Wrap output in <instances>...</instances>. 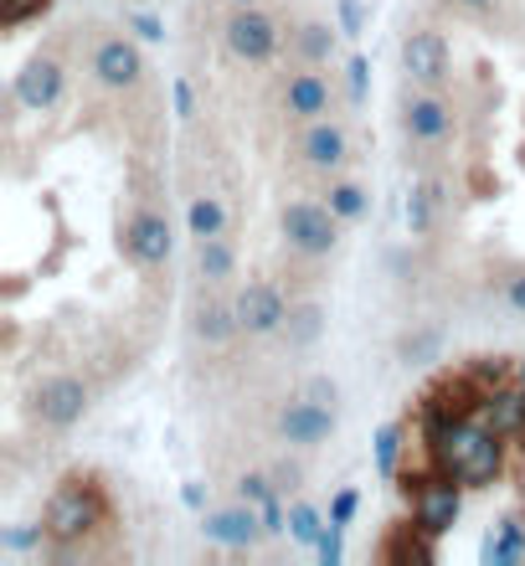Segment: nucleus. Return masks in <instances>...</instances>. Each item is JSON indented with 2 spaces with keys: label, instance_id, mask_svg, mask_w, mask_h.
<instances>
[{
  "label": "nucleus",
  "instance_id": "15",
  "mask_svg": "<svg viewBox=\"0 0 525 566\" xmlns=\"http://www.w3.org/2000/svg\"><path fill=\"white\" fill-rule=\"evenodd\" d=\"M330 432H335V407H319V402H309V397H294V402H284V412H279V438H284L288 448H319Z\"/></svg>",
  "mask_w": 525,
  "mask_h": 566
},
{
  "label": "nucleus",
  "instance_id": "11",
  "mask_svg": "<svg viewBox=\"0 0 525 566\" xmlns=\"http://www.w3.org/2000/svg\"><path fill=\"white\" fill-rule=\"evenodd\" d=\"M238 319H242V335H279L288 319V298L279 283L269 279H253V283H242L238 289Z\"/></svg>",
  "mask_w": 525,
  "mask_h": 566
},
{
  "label": "nucleus",
  "instance_id": "22",
  "mask_svg": "<svg viewBox=\"0 0 525 566\" xmlns=\"http://www.w3.org/2000/svg\"><path fill=\"white\" fill-rule=\"evenodd\" d=\"M335 31L340 27H330V21H300L294 27V52H300L309 67H319V62H330V52H335Z\"/></svg>",
  "mask_w": 525,
  "mask_h": 566
},
{
  "label": "nucleus",
  "instance_id": "3",
  "mask_svg": "<svg viewBox=\"0 0 525 566\" xmlns=\"http://www.w3.org/2000/svg\"><path fill=\"white\" fill-rule=\"evenodd\" d=\"M222 46L238 62H248V67H263V62L279 57L284 31H279V21H273L269 11H258V6H232V15L222 21Z\"/></svg>",
  "mask_w": 525,
  "mask_h": 566
},
{
  "label": "nucleus",
  "instance_id": "28",
  "mask_svg": "<svg viewBox=\"0 0 525 566\" xmlns=\"http://www.w3.org/2000/svg\"><path fill=\"white\" fill-rule=\"evenodd\" d=\"M325 525H330V515H319L315 505H304V500H294V505H288V536L300 541V546H319Z\"/></svg>",
  "mask_w": 525,
  "mask_h": 566
},
{
  "label": "nucleus",
  "instance_id": "1",
  "mask_svg": "<svg viewBox=\"0 0 525 566\" xmlns=\"http://www.w3.org/2000/svg\"><path fill=\"white\" fill-rule=\"evenodd\" d=\"M428 459L453 474L464 490H495L505 479V463H511V438H500L484 418H464L453 422L438 443H428Z\"/></svg>",
  "mask_w": 525,
  "mask_h": 566
},
{
  "label": "nucleus",
  "instance_id": "25",
  "mask_svg": "<svg viewBox=\"0 0 525 566\" xmlns=\"http://www.w3.org/2000/svg\"><path fill=\"white\" fill-rule=\"evenodd\" d=\"M407 227H412V238H428L438 227V186L433 180L412 186V196H407Z\"/></svg>",
  "mask_w": 525,
  "mask_h": 566
},
{
  "label": "nucleus",
  "instance_id": "29",
  "mask_svg": "<svg viewBox=\"0 0 525 566\" xmlns=\"http://www.w3.org/2000/svg\"><path fill=\"white\" fill-rule=\"evenodd\" d=\"M46 11H52V0H0V27L21 31L27 21H42Z\"/></svg>",
  "mask_w": 525,
  "mask_h": 566
},
{
  "label": "nucleus",
  "instance_id": "23",
  "mask_svg": "<svg viewBox=\"0 0 525 566\" xmlns=\"http://www.w3.org/2000/svg\"><path fill=\"white\" fill-rule=\"evenodd\" d=\"M284 335H288V345H294V350H309V345L325 335V310H319V304H309V298H304V304H288Z\"/></svg>",
  "mask_w": 525,
  "mask_h": 566
},
{
  "label": "nucleus",
  "instance_id": "30",
  "mask_svg": "<svg viewBox=\"0 0 525 566\" xmlns=\"http://www.w3.org/2000/svg\"><path fill=\"white\" fill-rule=\"evenodd\" d=\"M315 552H319V566H340V562H346V525H325V536H319V546H315Z\"/></svg>",
  "mask_w": 525,
  "mask_h": 566
},
{
  "label": "nucleus",
  "instance_id": "35",
  "mask_svg": "<svg viewBox=\"0 0 525 566\" xmlns=\"http://www.w3.org/2000/svg\"><path fill=\"white\" fill-rule=\"evenodd\" d=\"M300 397H309V402H319V407H335V397H340V387H335L330 376H309L300 387Z\"/></svg>",
  "mask_w": 525,
  "mask_h": 566
},
{
  "label": "nucleus",
  "instance_id": "21",
  "mask_svg": "<svg viewBox=\"0 0 525 566\" xmlns=\"http://www.w3.org/2000/svg\"><path fill=\"white\" fill-rule=\"evenodd\" d=\"M402 448H407V422H381V428H376V438H371L376 474H381V479L402 474Z\"/></svg>",
  "mask_w": 525,
  "mask_h": 566
},
{
  "label": "nucleus",
  "instance_id": "5",
  "mask_svg": "<svg viewBox=\"0 0 525 566\" xmlns=\"http://www.w3.org/2000/svg\"><path fill=\"white\" fill-rule=\"evenodd\" d=\"M88 412V381L83 376H46L42 387L31 391V418L52 432H67L73 422H83Z\"/></svg>",
  "mask_w": 525,
  "mask_h": 566
},
{
  "label": "nucleus",
  "instance_id": "24",
  "mask_svg": "<svg viewBox=\"0 0 525 566\" xmlns=\"http://www.w3.org/2000/svg\"><path fill=\"white\" fill-rule=\"evenodd\" d=\"M464 371H469V381L490 397V391H500V387H511L515 381V360L511 356H474Z\"/></svg>",
  "mask_w": 525,
  "mask_h": 566
},
{
  "label": "nucleus",
  "instance_id": "13",
  "mask_svg": "<svg viewBox=\"0 0 525 566\" xmlns=\"http://www.w3.org/2000/svg\"><path fill=\"white\" fill-rule=\"evenodd\" d=\"M300 160L309 165V170H319V176H335L340 165L350 160V135L340 119H309L300 129Z\"/></svg>",
  "mask_w": 525,
  "mask_h": 566
},
{
  "label": "nucleus",
  "instance_id": "44",
  "mask_svg": "<svg viewBox=\"0 0 525 566\" xmlns=\"http://www.w3.org/2000/svg\"><path fill=\"white\" fill-rule=\"evenodd\" d=\"M453 6H464V11H490L495 0H453Z\"/></svg>",
  "mask_w": 525,
  "mask_h": 566
},
{
  "label": "nucleus",
  "instance_id": "4",
  "mask_svg": "<svg viewBox=\"0 0 525 566\" xmlns=\"http://www.w3.org/2000/svg\"><path fill=\"white\" fill-rule=\"evenodd\" d=\"M279 227L288 248L304 258H330L340 242V217L330 211V201H288L279 211Z\"/></svg>",
  "mask_w": 525,
  "mask_h": 566
},
{
  "label": "nucleus",
  "instance_id": "46",
  "mask_svg": "<svg viewBox=\"0 0 525 566\" xmlns=\"http://www.w3.org/2000/svg\"><path fill=\"white\" fill-rule=\"evenodd\" d=\"M232 6H253V0H232Z\"/></svg>",
  "mask_w": 525,
  "mask_h": 566
},
{
  "label": "nucleus",
  "instance_id": "14",
  "mask_svg": "<svg viewBox=\"0 0 525 566\" xmlns=\"http://www.w3.org/2000/svg\"><path fill=\"white\" fill-rule=\"evenodd\" d=\"M62 83H67V73H62V62L52 57V52H36V57L15 73L11 93H15V104L31 108V114H46V108L62 98Z\"/></svg>",
  "mask_w": 525,
  "mask_h": 566
},
{
  "label": "nucleus",
  "instance_id": "2",
  "mask_svg": "<svg viewBox=\"0 0 525 566\" xmlns=\"http://www.w3.org/2000/svg\"><path fill=\"white\" fill-rule=\"evenodd\" d=\"M104 521H108V494L93 474H67V479H57V490L46 494L42 531H46V546H52V552L83 546Z\"/></svg>",
  "mask_w": 525,
  "mask_h": 566
},
{
  "label": "nucleus",
  "instance_id": "45",
  "mask_svg": "<svg viewBox=\"0 0 525 566\" xmlns=\"http://www.w3.org/2000/svg\"><path fill=\"white\" fill-rule=\"evenodd\" d=\"M515 381H521V387H525V356L515 360Z\"/></svg>",
  "mask_w": 525,
  "mask_h": 566
},
{
  "label": "nucleus",
  "instance_id": "17",
  "mask_svg": "<svg viewBox=\"0 0 525 566\" xmlns=\"http://www.w3.org/2000/svg\"><path fill=\"white\" fill-rule=\"evenodd\" d=\"M490 428L500 432V438H511V443H521L525 438V387L521 381H511V387H500L484 397V412H480Z\"/></svg>",
  "mask_w": 525,
  "mask_h": 566
},
{
  "label": "nucleus",
  "instance_id": "18",
  "mask_svg": "<svg viewBox=\"0 0 525 566\" xmlns=\"http://www.w3.org/2000/svg\"><path fill=\"white\" fill-rule=\"evenodd\" d=\"M484 566H515L525 562V521L521 515H505V521L484 536Z\"/></svg>",
  "mask_w": 525,
  "mask_h": 566
},
{
  "label": "nucleus",
  "instance_id": "12",
  "mask_svg": "<svg viewBox=\"0 0 525 566\" xmlns=\"http://www.w3.org/2000/svg\"><path fill=\"white\" fill-rule=\"evenodd\" d=\"M279 108H284V119H294V124L325 119V114L335 108L330 77L315 73V67H300V73H288L284 88H279Z\"/></svg>",
  "mask_w": 525,
  "mask_h": 566
},
{
  "label": "nucleus",
  "instance_id": "43",
  "mask_svg": "<svg viewBox=\"0 0 525 566\" xmlns=\"http://www.w3.org/2000/svg\"><path fill=\"white\" fill-rule=\"evenodd\" d=\"M180 500H186L191 510H207V490H201L196 479H191V484H180Z\"/></svg>",
  "mask_w": 525,
  "mask_h": 566
},
{
  "label": "nucleus",
  "instance_id": "8",
  "mask_svg": "<svg viewBox=\"0 0 525 566\" xmlns=\"http://www.w3.org/2000/svg\"><path fill=\"white\" fill-rule=\"evenodd\" d=\"M124 258L129 263H139V269H160L170 258V217L160 207H139L129 222H124Z\"/></svg>",
  "mask_w": 525,
  "mask_h": 566
},
{
  "label": "nucleus",
  "instance_id": "6",
  "mask_svg": "<svg viewBox=\"0 0 525 566\" xmlns=\"http://www.w3.org/2000/svg\"><path fill=\"white\" fill-rule=\"evenodd\" d=\"M88 73H93L98 88L129 93V88L145 83V52H139V42H129V36H104V42L93 46Z\"/></svg>",
  "mask_w": 525,
  "mask_h": 566
},
{
  "label": "nucleus",
  "instance_id": "9",
  "mask_svg": "<svg viewBox=\"0 0 525 566\" xmlns=\"http://www.w3.org/2000/svg\"><path fill=\"white\" fill-rule=\"evenodd\" d=\"M201 536H207L211 546H227V552H253L258 541H269V531H263L258 505L238 500V505H227V510H207V515H201Z\"/></svg>",
  "mask_w": 525,
  "mask_h": 566
},
{
  "label": "nucleus",
  "instance_id": "42",
  "mask_svg": "<svg viewBox=\"0 0 525 566\" xmlns=\"http://www.w3.org/2000/svg\"><path fill=\"white\" fill-rule=\"evenodd\" d=\"M273 484H279V494L300 490V469H294V463H279V469H273Z\"/></svg>",
  "mask_w": 525,
  "mask_h": 566
},
{
  "label": "nucleus",
  "instance_id": "33",
  "mask_svg": "<svg viewBox=\"0 0 525 566\" xmlns=\"http://www.w3.org/2000/svg\"><path fill=\"white\" fill-rule=\"evenodd\" d=\"M258 515H263V531H269V541H273V536H284V531H288V510H284V494H269V500L258 505Z\"/></svg>",
  "mask_w": 525,
  "mask_h": 566
},
{
  "label": "nucleus",
  "instance_id": "39",
  "mask_svg": "<svg viewBox=\"0 0 525 566\" xmlns=\"http://www.w3.org/2000/svg\"><path fill=\"white\" fill-rule=\"evenodd\" d=\"M170 98H176V119H196V93H191V83H186V77H176V83H170Z\"/></svg>",
  "mask_w": 525,
  "mask_h": 566
},
{
  "label": "nucleus",
  "instance_id": "36",
  "mask_svg": "<svg viewBox=\"0 0 525 566\" xmlns=\"http://www.w3.org/2000/svg\"><path fill=\"white\" fill-rule=\"evenodd\" d=\"M129 31H135L139 42H166V21H160V15H150V11L129 15Z\"/></svg>",
  "mask_w": 525,
  "mask_h": 566
},
{
  "label": "nucleus",
  "instance_id": "16",
  "mask_svg": "<svg viewBox=\"0 0 525 566\" xmlns=\"http://www.w3.org/2000/svg\"><path fill=\"white\" fill-rule=\"evenodd\" d=\"M376 562H422V566H433L438 562V541L428 536V531H422L418 521H412V515H407V521H397L387 531V536H381V546H376Z\"/></svg>",
  "mask_w": 525,
  "mask_h": 566
},
{
  "label": "nucleus",
  "instance_id": "47",
  "mask_svg": "<svg viewBox=\"0 0 525 566\" xmlns=\"http://www.w3.org/2000/svg\"><path fill=\"white\" fill-rule=\"evenodd\" d=\"M521 459H525V438H521Z\"/></svg>",
  "mask_w": 525,
  "mask_h": 566
},
{
  "label": "nucleus",
  "instance_id": "37",
  "mask_svg": "<svg viewBox=\"0 0 525 566\" xmlns=\"http://www.w3.org/2000/svg\"><path fill=\"white\" fill-rule=\"evenodd\" d=\"M340 6V36H360L366 31V6L360 0H335Z\"/></svg>",
  "mask_w": 525,
  "mask_h": 566
},
{
  "label": "nucleus",
  "instance_id": "19",
  "mask_svg": "<svg viewBox=\"0 0 525 566\" xmlns=\"http://www.w3.org/2000/svg\"><path fill=\"white\" fill-rule=\"evenodd\" d=\"M232 335H242L238 304H222V298H207V304H196V340L227 345Z\"/></svg>",
  "mask_w": 525,
  "mask_h": 566
},
{
  "label": "nucleus",
  "instance_id": "10",
  "mask_svg": "<svg viewBox=\"0 0 525 566\" xmlns=\"http://www.w3.org/2000/svg\"><path fill=\"white\" fill-rule=\"evenodd\" d=\"M402 135L412 145H443L453 135V104L438 88H418L407 93L402 104Z\"/></svg>",
  "mask_w": 525,
  "mask_h": 566
},
{
  "label": "nucleus",
  "instance_id": "34",
  "mask_svg": "<svg viewBox=\"0 0 525 566\" xmlns=\"http://www.w3.org/2000/svg\"><path fill=\"white\" fill-rule=\"evenodd\" d=\"M42 541H46L42 525H11V531L0 536V546H6V552H31V546H42Z\"/></svg>",
  "mask_w": 525,
  "mask_h": 566
},
{
  "label": "nucleus",
  "instance_id": "26",
  "mask_svg": "<svg viewBox=\"0 0 525 566\" xmlns=\"http://www.w3.org/2000/svg\"><path fill=\"white\" fill-rule=\"evenodd\" d=\"M186 227H191V238H217V232H227L222 196H196L191 207H186Z\"/></svg>",
  "mask_w": 525,
  "mask_h": 566
},
{
  "label": "nucleus",
  "instance_id": "41",
  "mask_svg": "<svg viewBox=\"0 0 525 566\" xmlns=\"http://www.w3.org/2000/svg\"><path fill=\"white\" fill-rule=\"evenodd\" d=\"M505 304H511V310H521V314H525V269H521V273H511V279H505Z\"/></svg>",
  "mask_w": 525,
  "mask_h": 566
},
{
  "label": "nucleus",
  "instance_id": "40",
  "mask_svg": "<svg viewBox=\"0 0 525 566\" xmlns=\"http://www.w3.org/2000/svg\"><path fill=\"white\" fill-rule=\"evenodd\" d=\"M438 350V329H422L418 340H402V356H407V366H412V360L418 356H433Z\"/></svg>",
  "mask_w": 525,
  "mask_h": 566
},
{
  "label": "nucleus",
  "instance_id": "20",
  "mask_svg": "<svg viewBox=\"0 0 525 566\" xmlns=\"http://www.w3.org/2000/svg\"><path fill=\"white\" fill-rule=\"evenodd\" d=\"M232 269H238V253H232L227 232H217V238H196V273H201V279L227 283L232 279Z\"/></svg>",
  "mask_w": 525,
  "mask_h": 566
},
{
  "label": "nucleus",
  "instance_id": "7",
  "mask_svg": "<svg viewBox=\"0 0 525 566\" xmlns=\"http://www.w3.org/2000/svg\"><path fill=\"white\" fill-rule=\"evenodd\" d=\"M402 67H407V77H412L418 88H443L449 73H453V52H449V42H443V31H433V27L407 31Z\"/></svg>",
  "mask_w": 525,
  "mask_h": 566
},
{
  "label": "nucleus",
  "instance_id": "31",
  "mask_svg": "<svg viewBox=\"0 0 525 566\" xmlns=\"http://www.w3.org/2000/svg\"><path fill=\"white\" fill-rule=\"evenodd\" d=\"M346 88H350V104H366V88H371V62L360 57V52L346 62Z\"/></svg>",
  "mask_w": 525,
  "mask_h": 566
},
{
  "label": "nucleus",
  "instance_id": "38",
  "mask_svg": "<svg viewBox=\"0 0 525 566\" xmlns=\"http://www.w3.org/2000/svg\"><path fill=\"white\" fill-rule=\"evenodd\" d=\"M356 510H360V494L356 490H335V500H330V521L335 525H350V521H356Z\"/></svg>",
  "mask_w": 525,
  "mask_h": 566
},
{
  "label": "nucleus",
  "instance_id": "32",
  "mask_svg": "<svg viewBox=\"0 0 525 566\" xmlns=\"http://www.w3.org/2000/svg\"><path fill=\"white\" fill-rule=\"evenodd\" d=\"M269 494H279L273 474H242V479H238V500H248V505H263Z\"/></svg>",
  "mask_w": 525,
  "mask_h": 566
},
{
  "label": "nucleus",
  "instance_id": "27",
  "mask_svg": "<svg viewBox=\"0 0 525 566\" xmlns=\"http://www.w3.org/2000/svg\"><path fill=\"white\" fill-rule=\"evenodd\" d=\"M325 201H330V211L340 217V222H360V217H366V207H371L366 186H356V180H330Z\"/></svg>",
  "mask_w": 525,
  "mask_h": 566
}]
</instances>
